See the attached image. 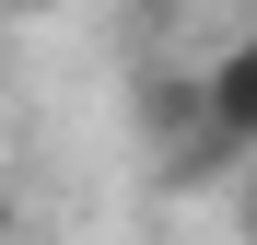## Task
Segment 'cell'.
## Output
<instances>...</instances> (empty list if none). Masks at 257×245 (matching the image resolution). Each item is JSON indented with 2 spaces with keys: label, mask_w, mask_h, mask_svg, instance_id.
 Here are the masks:
<instances>
[{
  "label": "cell",
  "mask_w": 257,
  "mask_h": 245,
  "mask_svg": "<svg viewBox=\"0 0 257 245\" xmlns=\"http://www.w3.org/2000/svg\"><path fill=\"white\" fill-rule=\"evenodd\" d=\"M199 105H210V129L234 152H257V35H234V47L199 70Z\"/></svg>",
  "instance_id": "obj_1"
},
{
  "label": "cell",
  "mask_w": 257,
  "mask_h": 245,
  "mask_svg": "<svg viewBox=\"0 0 257 245\" xmlns=\"http://www.w3.org/2000/svg\"><path fill=\"white\" fill-rule=\"evenodd\" d=\"M234 233L257 245V163H245V175H234Z\"/></svg>",
  "instance_id": "obj_2"
},
{
  "label": "cell",
  "mask_w": 257,
  "mask_h": 245,
  "mask_svg": "<svg viewBox=\"0 0 257 245\" xmlns=\"http://www.w3.org/2000/svg\"><path fill=\"white\" fill-rule=\"evenodd\" d=\"M0 233H12V198H0Z\"/></svg>",
  "instance_id": "obj_3"
},
{
  "label": "cell",
  "mask_w": 257,
  "mask_h": 245,
  "mask_svg": "<svg viewBox=\"0 0 257 245\" xmlns=\"http://www.w3.org/2000/svg\"><path fill=\"white\" fill-rule=\"evenodd\" d=\"M152 12H187V0H152Z\"/></svg>",
  "instance_id": "obj_4"
},
{
  "label": "cell",
  "mask_w": 257,
  "mask_h": 245,
  "mask_svg": "<svg viewBox=\"0 0 257 245\" xmlns=\"http://www.w3.org/2000/svg\"><path fill=\"white\" fill-rule=\"evenodd\" d=\"M0 12H24V0H0Z\"/></svg>",
  "instance_id": "obj_5"
}]
</instances>
